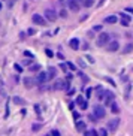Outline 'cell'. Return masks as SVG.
<instances>
[{
    "label": "cell",
    "mask_w": 133,
    "mask_h": 136,
    "mask_svg": "<svg viewBox=\"0 0 133 136\" xmlns=\"http://www.w3.org/2000/svg\"><path fill=\"white\" fill-rule=\"evenodd\" d=\"M31 21H33L36 26H45V24H46V19H45L42 15H39V14H34V15L31 16Z\"/></svg>",
    "instance_id": "cell-5"
},
{
    "label": "cell",
    "mask_w": 133,
    "mask_h": 136,
    "mask_svg": "<svg viewBox=\"0 0 133 136\" xmlns=\"http://www.w3.org/2000/svg\"><path fill=\"white\" fill-rule=\"evenodd\" d=\"M14 67H15V70H16L18 73H21V72H23V67L18 64V63H15V64H14Z\"/></svg>",
    "instance_id": "cell-31"
},
{
    "label": "cell",
    "mask_w": 133,
    "mask_h": 136,
    "mask_svg": "<svg viewBox=\"0 0 133 136\" xmlns=\"http://www.w3.org/2000/svg\"><path fill=\"white\" fill-rule=\"evenodd\" d=\"M105 105L106 106H111L112 103H114V93H111V91H106V96H105Z\"/></svg>",
    "instance_id": "cell-11"
},
{
    "label": "cell",
    "mask_w": 133,
    "mask_h": 136,
    "mask_svg": "<svg viewBox=\"0 0 133 136\" xmlns=\"http://www.w3.org/2000/svg\"><path fill=\"white\" fill-rule=\"evenodd\" d=\"M133 51V45L132 44H127L126 46H124V49H123V54H129V52H132Z\"/></svg>",
    "instance_id": "cell-21"
},
{
    "label": "cell",
    "mask_w": 133,
    "mask_h": 136,
    "mask_svg": "<svg viewBox=\"0 0 133 136\" xmlns=\"http://www.w3.org/2000/svg\"><path fill=\"white\" fill-rule=\"evenodd\" d=\"M46 75H48V81L54 79V78L57 76V69H55V67H52V66H49V67L46 69Z\"/></svg>",
    "instance_id": "cell-12"
},
{
    "label": "cell",
    "mask_w": 133,
    "mask_h": 136,
    "mask_svg": "<svg viewBox=\"0 0 133 136\" xmlns=\"http://www.w3.org/2000/svg\"><path fill=\"white\" fill-rule=\"evenodd\" d=\"M79 112H76V111H73V120H76V121H79Z\"/></svg>",
    "instance_id": "cell-35"
},
{
    "label": "cell",
    "mask_w": 133,
    "mask_h": 136,
    "mask_svg": "<svg viewBox=\"0 0 133 136\" xmlns=\"http://www.w3.org/2000/svg\"><path fill=\"white\" fill-rule=\"evenodd\" d=\"M27 33H29V34H34V30H33V29H29V31H27Z\"/></svg>",
    "instance_id": "cell-48"
},
{
    "label": "cell",
    "mask_w": 133,
    "mask_h": 136,
    "mask_svg": "<svg viewBox=\"0 0 133 136\" xmlns=\"http://www.w3.org/2000/svg\"><path fill=\"white\" fill-rule=\"evenodd\" d=\"M117 21H118V18H117L115 15H109V16L105 18V23H106V24H115Z\"/></svg>",
    "instance_id": "cell-15"
},
{
    "label": "cell",
    "mask_w": 133,
    "mask_h": 136,
    "mask_svg": "<svg viewBox=\"0 0 133 136\" xmlns=\"http://www.w3.org/2000/svg\"><path fill=\"white\" fill-rule=\"evenodd\" d=\"M54 88L55 90H69V82L66 79H57Z\"/></svg>",
    "instance_id": "cell-6"
},
{
    "label": "cell",
    "mask_w": 133,
    "mask_h": 136,
    "mask_svg": "<svg viewBox=\"0 0 133 136\" xmlns=\"http://www.w3.org/2000/svg\"><path fill=\"white\" fill-rule=\"evenodd\" d=\"M109 42H111V36H109V33H105V31H102L97 36V41H96L97 46H106Z\"/></svg>",
    "instance_id": "cell-2"
},
{
    "label": "cell",
    "mask_w": 133,
    "mask_h": 136,
    "mask_svg": "<svg viewBox=\"0 0 133 136\" xmlns=\"http://www.w3.org/2000/svg\"><path fill=\"white\" fill-rule=\"evenodd\" d=\"M106 81H108V82H109V84H111L112 87H115V82H114V81L111 79V78H106Z\"/></svg>",
    "instance_id": "cell-43"
},
{
    "label": "cell",
    "mask_w": 133,
    "mask_h": 136,
    "mask_svg": "<svg viewBox=\"0 0 133 136\" xmlns=\"http://www.w3.org/2000/svg\"><path fill=\"white\" fill-rule=\"evenodd\" d=\"M96 90L99 91V93H97V99H105V96H106V91H108V90L105 91V90H103L102 87H97Z\"/></svg>",
    "instance_id": "cell-17"
},
{
    "label": "cell",
    "mask_w": 133,
    "mask_h": 136,
    "mask_svg": "<svg viewBox=\"0 0 133 136\" xmlns=\"http://www.w3.org/2000/svg\"><path fill=\"white\" fill-rule=\"evenodd\" d=\"M126 11H127V12H132V14H133V8H126Z\"/></svg>",
    "instance_id": "cell-49"
},
{
    "label": "cell",
    "mask_w": 133,
    "mask_h": 136,
    "mask_svg": "<svg viewBox=\"0 0 133 136\" xmlns=\"http://www.w3.org/2000/svg\"><path fill=\"white\" fill-rule=\"evenodd\" d=\"M82 5H84L85 8H91V6L94 5V0H84V2H82Z\"/></svg>",
    "instance_id": "cell-24"
},
{
    "label": "cell",
    "mask_w": 133,
    "mask_h": 136,
    "mask_svg": "<svg viewBox=\"0 0 133 136\" xmlns=\"http://www.w3.org/2000/svg\"><path fill=\"white\" fill-rule=\"evenodd\" d=\"M24 55H26V57H29V58H33V57H34L30 51H24Z\"/></svg>",
    "instance_id": "cell-38"
},
{
    "label": "cell",
    "mask_w": 133,
    "mask_h": 136,
    "mask_svg": "<svg viewBox=\"0 0 133 136\" xmlns=\"http://www.w3.org/2000/svg\"><path fill=\"white\" fill-rule=\"evenodd\" d=\"M76 130H78V132H85V130H87L85 123H84V121H81V120H79V121H76Z\"/></svg>",
    "instance_id": "cell-16"
},
{
    "label": "cell",
    "mask_w": 133,
    "mask_h": 136,
    "mask_svg": "<svg viewBox=\"0 0 133 136\" xmlns=\"http://www.w3.org/2000/svg\"><path fill=\"white\" fill-rule=\"evenodd\" d=\"M29 70H30V72H37V73H39V72H41V66H39V64H31Z\"/></svg>",
    "instance_id": "cell-22"
},
{
    "label": "cell",
    "mask_w": 133,
    "mask_h": 136,
    "mask_svg": "<svg viewBox=\"0 0 133 136\" xmlns=\"http://www.w3.org/2000/svg\"><path fill=\"white\" fill-rule=\"evenodd\" d=\"M42 129V124L41 123H33V126H31V130L33 132H39Z\"/></svg>",
    "instance_id": "cell-23"
},
{
    "label": "cell",
    "mask_w": 133,
    "mask_h": 136,
    "mask_svg": "<svg viewBox=\"0 0 133 136\" xmlns=\"http://www.w3.org/2000/svg\"><path fill=\"white\" fill-rule=\"evenodd\" d=\"M60 16H61V18H67V11H66V9H61V11H60Z\"/></svg>",
    "instance_id": "cell-34"
},
{
    "label": "cell",
    "mask_w": 133,
    "mask_h": 136,
    "mask_svg": "<svg viewBox=\"0 0 133 136\" xmlns=\"http://www.w3.org/2000/svg\"><path fill=\"white\" fill-rule=\"evenodd\" d=\"M0 9H2V3H0Z\"/></svg>",
    "instance_id": "cell-51"
},
{
    "label": "cell",
    "mask_w": 133,
    "mask_h": 136,
    "mask_svg": "<svg viewBox=\"0 0 133 136\" xmlns=\"http://www.w3.org/2000/svg\"><path fill=\"white\" fill-rule=\"evenodd\" d=\"M67 94H69V96H72V94H75V90H73V88H70V90H69V93H67Z\"/></svg>",
    "instance_id": "cell-46"
},
{
    "label": "cell",
    "mask_w": 133,
    "mask_h": 136,
    "mask_svg": "<svg viewBox=\"0 0 133 136\" xmlns=\"http://www.w3.org/2000/svg\"><path fill=\"white\" fill-rule=\"evenodd\" d=\"M78 2H79V3H82V2H84V0H78Z\"/></svg>",
    "instance_id": "cell-50"
},
{
    "label": "cell",
    "mask_w": 133,
    "mask_h": 136,
    "mask_svg": "<svg viewBox=\"0 0 133 136\" xmlns=\"http://www.w3.org/2000/svg\"><path fill=\"white\" fill-rule=\"evenodd\" d=\"M120 23H121V26H123V27H129V26H130V21H127V19H123V18H121V21H120Z\"/></svg>",
    "instance_id": "cell-29"
},
{
    "label": "cell",
    "mask_w": 133,
    "mask_h": 136,
    "mask_svg": "<svg viewBox=\"0 0 133 136\" xmlns=\"http://www.w3.org/2000/svg\"><path fill=\"white\" fill-rule=\"evenodd\" d=\"M78 66H79V67H82V69H85V66H87V64H85V61L82 60V58H78Z\"/></svg>",
    "instance_id": "cell-28"
},
{
    "label": "cell",
    "mask_w": 133,
    "mask_h": 136,
    "mask_svg": "<svg viewBox=\"0 0 133 136\" xmlns=\"http://www.w3.org/2000/svg\"><path fill=\"white\" fill-rule=\"evenodd\" d=\"M75 105H76V103H72V102H70V103H69V109H70V111H73V108H75Z\"/></svg>",
    "instance_id": "cell-45"
},
{
    "label": "cell",
    "mask_w": 133,
    "mask_h": 136,
    "mask_svg": "<svg viewBox=\"0 0 133 136\" xmlns=\"http://www.w3.org/2000/svg\"><path fill=\"white\" fill-rule=\"evenodd\" d=\"M120 16H121L123 19H127V21H130V19H132V18H130L127 14H124V12H121V14H120Z\"/></svg>",
    "instance_id": "cell-33"
},
{
    "label": "cell",
    "mask_w": 133,
    "mask_h": 136,
    "mask_svg": "<svg viewBox=\"0 0 133 136\" xmlns=\"http://www.w3.org/2000/svg\"><path fill=\"white\" fill-rule=\"evenodd\" d=\"M93 115H94V118H96V120H102V118H105V117H106V109L102 105H94Z\"/></svg>",
    "instance_id": "cell-1"
},
{
    "label": "cell",
    "mask_w": 133,
    "mask_h": 136,
    "mask_svg": "<svg viewBox=\"0 0 133 136\" xmlns=\"http://www.w3.org/2000/svg\"><path fill=\"white\" fill-rule=\"evenodd\" d=\"M78 75H79V78L82 79V82H84V84H87V82H88V76H87V75H84L82 72H79Z\"/></svg>",
    "instance_id": "cell-25"
},
{
    "label": "cell",
    "mask_w": 133,
    "mask_h": 136,
    "mask_svg": "<svg viewBox=\"0 0 133 136\" xmlns=\"http://www.w3.org/2000/svg\"><path fill=\"white\" fill-rule=\"evenodd\" d=\"M45 136H51V135H45Z\"/></svg>",
    "instance_id": "cell-52"
},
{
    "label": "cell",
    "mask_w": 133,
    "mask_h": 136,
    "mask_svg": "<svg viewBox=\"0 0 133 136\" xmlns=\"http://www.w3.org/2000/svg\"><path fill=\"white\" fill-rule=\"evenodd\" d=\"M57 57H59V58H60V60H63V58H64V55H63V54H60V52H59V54H57Z\"/></svg>",
    "instance_id": "cell-47"
},
{
    "label": "cell",
    "mask_w": 133,
    "mask_h": 136,
    "mask_svg": "<svg viewBox=\"0 0 133 136\" xmlns=\"http://www.w3.org/2000/svg\"><path fill=\"white\" fill-rule=\"evenodd\" d=\"M45 54H46V55H48V57H52V55H54V54H52V51H51V49H45Z\"/></svg>",
    "instance_id": "cell-40"
},
{
    "label": "cell",
    "mask_w": 133,
    "mask_h": 136,
    "mask_svg": "<svg viewBox=\"0 0 133 136\" xmlns=\"http://www.w3.org/2000/svg\"><path fill=\"white\" fill-rule=\"evenodd\" d=\"M15 2H16V0H9V2H8V6H9V8H12V6L15 5Z\"/></svg>",
    "instance_id": "cell-41"
},
{
    "label": "cell",
    "mask_w": 133,
    "mask_h": 136,
    "mask_svg": "<svg viewBox=\"0 0 133 136\" xmlns=\"http://www.w3.org/2000/svg\"><path fill=\"white\" fill-rule=\"evenodd\" d=\"M60 69H61L63 72H67V64H66V63H61V64H60Z\"/></svg>",
    "instance_id": "cell-36"
},
{
    "label": "cell",
    "mask_w": 133,
    "mask_h": 136,
    "mask_svg": "<svg viewBox=\"0 0 133 136\" xmlns=\"http://www.w3.org/2000/svg\"><path fill=\"white\" fill-rule=\"evenodd\" d=\"M66 64H67V69H70V70H76V66H75L73 63H70V61H67Z\"/></svg>",
    "instance_id": "cell-30"
},
{
    "label": "cell",
    "mask_w": 133,
    "mask_h": 136,
    "mask_svg": "<svg viewBox=\"0 0 133 136\" xmlns=\"http://www.w3.org/2000/svg\"><path fill=\"white\" fill-rule=\"evenodd\" d=\"M23 82H24V85H26V88H33L34 87V84H36V79H33V78H24L23 79Z\"/></svg>",
    "instance_id": "cell-14"
},
{
    "label": "cell",
    "mask_w": 133,
    "mask_h": 136,
    "mask_svg": "<svg viewBox=\"0 0 133 136\" xmlns=\"http://www.w3.org/2000/svg\"><path fill=\"white\" fill-rule=\"evenodd\" d=\"M12 102L15 103V105H24L26 102L21 99V97H18V96H15V97H12Z\"/></svg>",
    "instance_id": "cell-20"
},
{
    "label": "cell",
    "mask_w": 133,
    "mask_h": 136,
    "mask_svg": "<svg viewBox=\"0 0 133 136\" xmlns=\"http://www.w3.org/2000/svg\"><path fill=\"white\" fill-rule=\"evenodd\" d=\"M57 18H59V14H57L54 9H46V11H45V19H46V21L54 23Z\"/></svg>",
    "instance_id": "cell-4"
},
{
    "label": "cell",
    "mask_w": 133,
    "mask_h": 136,
    "mask_svg": "<svg viewBox=\"0 0 133 136\" xmlns=\"http://www.w3.org/2000/svg\"><path fill=\"white\" fill-rule=\"evenodd\" d=\"M46 81H48L46 72H39V73H37V76H36V82H37V84H44V82H46Z\"/></svg>",
    "instance_id": "cell-10"
},
{
    "label": "cell",
    "mask_w": 133,
    "mask_h": 136,
    "mask_svg": "<svg viewBox=\"0 0 133 136\" xmlns=\"http://www.w3.org/2000/svg\"><path fill=\"white\" fill-rule=\"evenodd\" d=\"M85 58H87V61H88V63H91V64L94 63V58H93L91 55H85Z\"/></svg>",
    "instance_id": "cell-37"
},
{
    "label": "cell",
    "mask_w": 133,
    "mask_h": 136,
    "mask_svg": "<svg viewBox=\"0 0 133 136\" xmlns=\"http://www.w3.org/2000/svg\"><path fill=\"white\" fill-rule=\"evenodd\" d=\"M91 94H93V88H91V87H88V88L85 90V99H90Z\"/></svg>",
    "instance_id": "cell-26"
},
{
    "label": "cell",
    "mask_w": 133,
    "mask_h": 136,
    "mask_svg": "<svg viewBox=\"0 0 133 136\" xmlns=\"http://www.w3.org/2000/svg\"><path fill=\"white\" fill-rule=\"evenodd\" d=\"M69 45H70V48L73 49V51H78L79 49V39H76V37H73V39H70L69 41Z\"/></svg>",
    "instance_id": "cell-13"
},
{
    "label": "cell",
    "mask_w": 133,
    "mask_h": 136,
    "mask_svg": "<svg viewBox=\"0 0 133 136\" xmlns=\"http://www.w3.org/2000/svg\"><path fill=\"white\" fill-rule=\"evenodd\" d=\"M51 136H61V135H60L59 130H52V132H51Z\"/></svg>",
    "instance_id": "cell-39"
},
{
    "label": "cell",
    "mask_w": 133,
    "mask_h": 136,
    "mask_svg": "<svg viewBox=\"0 0 133 136\" xmlns=\"http://www.w3.org/2000/svg\"><path fill=\"white\" fill-rule=\"evenodd\" d=\"M34 111L37 114V118H41V108H39V105H34Z\"/></svg>",
    "instance_id": "cell-32"
},
{
    "label": "cell",
    "mask_w": 133,
    "mask_h": 136,
    "mask_svg": "<svg viewBox=\"0 0 133 136\" xmlns=\"http://www.w3.org/2000/svg\"><path fill=\"white\" fill-rule=\"evenodd\" d=\"M94 31H102V26H94Z\"/></svg>",
    "instance_id": "cell-42"
},
{
    "label": "cell",
    "mask_w": 133,
    "mask_h": 136,
    "mask_svg": "<svg viewBox=\"0 0 133 136\" xmlns=\"http://www.w3.org/2000/svg\"><path fill=\"white\" fill-rule=\"evenodd\" d=\"M109 108H111L112 114H115V115H117V114H120V108H118V105H117L115 102H114V103H112V105H111Z\"/></svg>",
    "instance_id": "cell-19"
},
{
    "label": "cell",
    "mask_w": 133,
    "mask_h": 136,
    "mask_svg": "<svg viewBox=\"0 0 133 136\" xmlns=\"http://www.w3.org/2000/svg\"><path fill=\"white\" fill-rule=\"evenodd\" d=\"M30 63H31V60H24V61H23V64H24V66H29ZM30 66H31V64H30Z\"/></svg>",
    "instance_id": "cell-44"
},
{
    "label": "cell",
    "mask_w": 133,
    "mask_h": 136,
    "mask_svg": "<svg viewBox=\"0 0 133 136\" xmlns=\"http://www.w3.org/2000/svg\"><path fill=\"white\" fill-rule=\"evenodd\" d=\"M97 132H99V136H108V130H106V129H103V127H102V129H99Z\"/></svg>",
    "instance_id": "cell-27"
},
{
    "label": "cell",
    "mask_w": 133,
    "mask_h": 136,
    "mask_svg": "<svg viewBox=\"0 0 133 136\" xmlns=\"http://www.w3.org/2000/svg\"><path fill=\"white\" fill-rule=\"evenodd\" d=\"M67 8L73 12H78L79 11V2L78 0H67Z\"/></svg>",
    "instance_id": "cell-7"
},
{
    "label": "cell",
    "mask_w": 133,
    "mask_h": 136,
    "mask_svg": "<svg viewBox=\"0 0 133 136\" xmlns=\"http://www.w3.org/2000/svg\"><path fill=\"white\" fill-rule=\"evenodd\" d=\"M84 136H99V132L94 130V129H90V130L84 132Z\"/></svg>",
    "instance_id": "cell-18"
},
{
    "label": "cell",
    "mask_w": 133,
    "mask_h": 136,
    "mask_svg": "<svg viewBox=\"0 0 133 136\" xmlns=\"http://www.w3.org/2000/svg\"><path fill=\"white\" fill-rule=\"evenodd\" d=\"M118 48H120L118 41H111V42L106 45V49H108L109 52H115V51H118Z\"/></svg>",
    "instance_id": "cell-8"
},
{
    "label": "cell",
    "mask_w": 133,
    "mask_h": 136,
    "mask_svg": "<svg viewBox=\"0 0 133 136\" xmlns=\"http://www.w3.org/2000/svg\"><path fill=\"white\" fill-rule=\"evenodd\" d=\"M76 105L84 111V109H87L88 108V103H87V99H84V97L82 96H78L76 97Z\"/></svg>",
    "instance_id": "cell-9"
},
{
    "label": "cell",
    "mask_w": 133,
    "mask_h": 136,
    "mask_svg": "<svg viewBox=\"0 0 133 136\" xmlns=\"http://www.w3.org/2000/svg\"><path fill=\"white\" fill-rule=\"evenodd\" d=\"M118 126H120V118H112V120H109V121H108V124H106L108 132H111V133L117 132Z\"/></svg>",
    "instance_id": "cell-3"
}]
</instances>
